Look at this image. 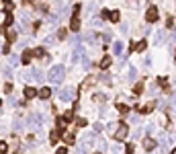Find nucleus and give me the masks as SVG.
Segmentation results:
<instances>
[{"mask_svg":"<svg viewBox=\"0 0 176 154\" xmlns=\"http://www.w3.org/2000/svg\"><path fill=\"white\" fill-rule=\"evenodd\" d=\"M31 58H33V51H25L23 58H21V62H23V64H29V62H31Z\"/></svg>","mask_w":176,"mask_h":154,"instance_id":"2eb2a0df","label":"nucleus"},{"mask_svg":"<svg viewBox=\"0 0 176 154\" xmlns=\"http://www.w3.org/2000/svg\"><path fill=\"white\" fill-rule=\"evenodd\" d=\"M33 54H35L37 58H41V60H45V62H47V54H45V49H43V48H37V49H33Z\"/></svg>","mask_w":176,"mask_h":154,"instance_id":"9d476101","label":"nucleus"},{"mask_svg":"<svg viewBox=\"0 0 176 154\" xmlns=\"http://www.w3.org/2000/svg\"><path fill=\"white\" fill-rule=\"evenodd\" d=\"M129 121H131V123H137L139 117H137V115H129Z\"/></svg>","mask_w":176,"mask_h":154,"instance_id":"58836bf2","label":"nucleus"},{"mask_svg":"<svg viewBox=\"0 0 176 154\" xmlns=\"http://www.w3.org/2000/svg\"><path fill=\"white\" fill-rule=\"evenodd\" d=\"M154 107H156V103H148V105H143V107H141L139 111H141V113H150Z\"/></svg>","mask_w":176,"mask_h":154,"instance_id":"6ab92c4d","label":"nucleus"},{"mask_svg":"<svg viewBox=\"0 0 176 154\" xmlns=\"http://www.w3.org/2000/svg\"><path fill=\"white\" fill-rule=\"evenodd\" d=\"M82 66H84V68H90V60H88V58H82Z\"/></svg>","mask_w":176,"mask_h":154,"instance_id":"72a5a7b5","label":"nucleus"},{"mask_svg":"<svg viewBox=\"0 0 176 154\" xmlns=\"http://www.w3.org/2000/svg\"><path fill=\"white\" fill-rule=\"evenodd\" d=\"M37 95H39V99H49V97H51V88H49V86H43Z\"/></svg>","mask_w":176,"mask_h":154,"instance_id":"1a4fd4ad","label":"nucleus"},{"mask_svg":"<svg viewBox=\"0 0 176 154\" xmlns=\"http://www.w3.org/2000/svg\"><path fill=\"white\" fill-rule=\"evenodd\" d=\"M129 78H131V80H135V78H137V70H135L133 66H131V70H129Z\"/></svg>","mask_w":176,"mask_h":154,"instance_id":"393cba45","label":"nucleus"},{"mask_svg":"<svg viewBox=\"0 0 176 154\" xmlns=\"http://www.w3.org/2000/svg\"><path fill=\"white\" fill-rule=\"evenodd\" d=\"M66 35H68V31H66V29H59V31H58V37H59V39H66Z\"/></svg>","mask_w":176,"mask_h":154,"instance_id":"bb28decb","label":"nucleus"},{"mask_svg":"<svg viewBox=\"0 0 176 154\" xmlns=\"http://www.w3.org/2000/svg\"><path fill=\"white\" fill-rule=\"evenodd\" d=\"M143 146H145V150H148V152H152L154 148H156V142H154V140H150V138H148V140L143 142Z\"/></svg>","mask_w":176,"mask_h":154,"instance_id":"f8f14e48","label":"nucleus"},{"mask_svg":"<svg viewBox=\"0 0 176 154\" xmlns=\"http://www.w3.org/2000/svg\"><path fill=\"white\" fill-rule=\"evenodd\" d=\"M14 64H19V56H10V66H14Z\"/></svg>","mask_w":176,"mask_h":154,"instance_id":"f704fd0d","label":"nucleus"},{"mask_svg":"<svg viewBox=\"0 0 176 154\" xmlns=\"http://www.w3.org/2000/svg\"><path fill=\"white\" fill-rule=\"evenodd\" d=\"M96 154H100V152H96Z\"/></svg>","mask_w":176,"mask_h":154,"instance_id":"49530a36","label":"nucleus"},{"mask_svg":"<svg viewBox=\"0 0 176 154\" xmlns=\"http://www.w3.org/2000/svg\"><path fill=\"white\" fill-rule=\"evenodd\" d=\"M64 117H66V121H72V119H74V113L68 111V113H64Z\"/></svg>","mask_w":176,"mask_h":154,"instance_id":"c85d7f7f","label":"nucleus"},{"mask_svg":"<svg viewBox=\"0 0 176 154\" xmlns=\"http://www.w3.org/2000/svg\"><path fill=\"white\" fill-rule=\"evenodd\" d=\"M109 66H111V58H109V56H105V58L100 60V68H103V70H106Z\"/></svg>","mask_w":176,"mask_h":154,"instance_id":"f3484780","label":"nucleus"},{"mask_svg":"<svg viewBox=\"0 0 176 154\" xmlns=\"http://www.w3.org/2000/svg\"><path fill=\"white\" fill-rule=\"evenodd\" d=\"M141 134H143V131H141V130H135V131H133V138H139Z\"/></svg>","mask_w":176,"mask_h":154,"instance_id":"a19ab883","label":"nucleus"},{"mask_svg":"<svg viewBox=\"0 0 176 154\" xmlns=\"http://www.w3.org/2000/svg\"><path fill=\"white\" fill-rule=\"evenodd\" d=\"M29 76H31L33 80H37V82H41V80H43V74H41V70H37V68H33Z\"/></svg>","mask_w":176,"mask_h":154,"instance_id":"6e6552de","label":"nucleus"},{"mask_svg":"<svg viewBox=\"0 0 176 154\" xmlns=\"http://www.w3.org/2000/svg\"><path fill=\"white\" fill-rule=\"evenodd\" d=\"M12 23V17L10 14H4V25H10Z\"/></svg>","mask_w":176,"mask_h":154,"instance_id":"2f4dec72","label":"nucleus"},{"mask_svg":"<svg viewBox=\"0 0 176 154\" xmlns=\"http://www.w3.org/2000/svg\"><path fill=\"white\" fill-rule=\"evenodd\" d=\"M0 48H2V43H0Z\"/></svg>","mask_w":176,"mask_h":154,"instance_id":"a18cd8bd","label":"nucleus"},{"mask_svg":"<svg viewBox=\"0 0 176 154\" xmlns=\"http://www.w3.org/2000/svg\"><path fill=\"white\" fill-rule=\"evenodd\" d=\"M25 2H27V4H31V2H33V0H25Z\"/></svg>","mask_w":176,"mask_h":154,"instance_id":"37998d69","label":"nucleus"},{"mask_svg":"<svg viewBox=\"0 0 176 154\" xmlns=\"http://www.w3.org/2000/svg\"><path fill=\"white\" fill-rule=\"evenodd\" d=\"M49 140H51V144H53V142H58V140H59V130L51 131V136H49Z\"/></svg>","mask_w":176,"mask_h":154,"instance_id":"aec40b11","label":"nucleus"},{"mask_svg":"<svg viewBox=\"0 0 176 154\" xmlns=\"http://www.w3.org/2000/svg\"><path fill=\"white\" fill-rule=\"evenodd\" d=\"M41 125H43V117H41L39 113H33V115L29 117V128L37 131L39 128H41Z\"/></svg>","mask_w":176,"mask_h":154,"instance_id":"20e7f679","label":"nucleus"},{"mask_svg":"<svg viewBox=\"0 0 176 154\" xmlns=\"http://www.w3.org/2000/svg\"><path fill=\"white\" fill-rule=\"evenodd\" d=\"M6 150H8V146L4 142H0V154H6Z\"/></svg>","mask_w":176,"mask_h":154,"instance_id":"cd10ccee","label":"nucleus"},{"mask_svg":"<svg viewBox=\"0 0 176 154\" xmlns=\"http://www.w3.org/2000/svg\"><path fill=\"white\" fill-rule=\"evenodd\" d=\"M35 95H37V93H35L33 86H27V88H25V97H27V99H33Z\"/></svg>","mask_w":176,"mask_h":154,"instance_id":"ddd939ff","label":"nucleus"},{"mask_svg":"<svg viewBox=\"0 0 176 154\" xmlns=\"http://www.w3.org/2000/svg\"><path fill=\"white\" fill-rule=\"evenodd\" d=\"M164 39H166V31H158V33H156V39H154V43H156V45H162Z\"/></svg>","mask_w":176,"mask_h":154,"instance_id":"0eeeda50","label":"nucleus"},{"mask_svg":"<svg viewBox=\"0 0 176 154\" xmlns=\"http://www.w3.org/2000/svg\"><path fill=\"white\" fill-rule=\"evenodd\" d=\"M64 142L68 144V146H70V144H74V142H76V138H74V134H64Z\"/></svg>","mask_w":176,"mask_h":154,"instance_id":"4468645a","label":"nucleus"},{"mask_svg":"<svg viewBox=\"0 0 176 154\" xmlns=\"http://www.w3.org/2000/svg\"><path fill=\"white\" fill-rule=\"evenodd\" d=\"M119 17H121V14H119L117 11H113V12H111V17H109V19H111L113 23H117V21H119Z\"/></svg>","mask_w":176,"mask_h":154,"instance_id":"4be33fe9","label":"nucleus"},{"mask_svg":"<svg viewBox=\"0 0 176 154\" xmlns=\"http://www.w3.org/2000/svg\"><path fill=\"white\" fill-rule=\"evenodd\" d=\"M6 37H8V41H16V31H8Z\"/></svg>","mask_w":176,"mask_h":154,"instance_id":"5701e85b","label":"nucleus"},{"mask_svg":"<svg viewBox=\"0 0 176 154\" xmlns=\"http://www.w3.org/2000/svg\"><path fill=\"white\" fill-rule=\"evenodd\" d=\"M66 123H68V121H66V117H61V119H59V123H58V125H59V130H64V128H66Z\"/></svg>","mask_w":176,"mask_h":154,"instance_id":"7c9ffc66","label":"nucleus"},{"mask_svg":"<svg viewBox=\"0 0 176 154\" xmlns=\"http://www.w3.org/2000/svg\"><path fill=\"white\" fill-rule=\"evenodd\" d=\"M100 82H105V84H111V76L103 72V74H100Z\"/></svg>","mask_w":176,"mask_h":154,"instance_id":"412c9836","label":"nucleus"},{"mask_svg":"<svg viewBox=\"0 0 176 154\" xmlns=\"http://www.w3.org/2000/svg\"><path fill=\"white\" fill-rule=\"evenodd\" d=\"M145 19H148V23H156L160 17H158V8L156 6H150L148 11H145Z\"/></svg>","mask_w":176,"mask_h":154,"instance_id":"423d86ee","label":"nucleus"},{"mask_svg":"<svg viewBox=\"0 0 176 154\" xmlns=\"http://www.w3.org/2000/svg\"><path fill=\"white\" fill-rule=\"evenodd\" d=\"M158 84H160V86H168V80H166V78H158Z\"/></svg>","mask_w":176,"mask_h":154,"instance_id":"c9c22d12","label":"nucleus"},{"mask_svg":"<svg viewBox=\"0 0 176 154\" xmlns=\"http://www.w3.org/2000/svg\"><path fill=\"white\" fill-rule=\"evenodd\" d=\"M23 128V121H21V117H16L14 119V130H21Z\"/></svg>","mask_w":176,"mask_h":154,"instance_id":"a878e982","label":"nucleus"},{"mask_svg":"<svg viewBox=\"0 0 176 154\" xmlns=\"http://www.w3.org/2000/svg\"><path fill=\"white\" fill-rule=\"evenodd\" d=\"M145 49H148V43L145 41H137L135 43V51H145Z\"/></svg>","mask_w":176,"mask_h":154,"instance_id":"dca6fc26","label":"nucleus"},{"mask_svg":"<svg viewBox=\"0 0 176 154\" xmlns=\"http://www.w3.org/2000/svg\"><path fill=\"white\" fill-rule=\"evenodd\" d=\"M55 154H68V148H59V150H58Z\"/></svg>","mask_w":176,"mask_h":154,"instance_id":"79ce46f5","label":"nucleus"},{"mask_svg":"<svg viewBox=\"0 0 176 154\" xmlns=\"http://www.w3.org/2000/svg\"><path fill=\"white\" fill-rule=\"evenodd\" d=\"M127 134H129V128H127L125 123H119V125H117V131H115V138H117V140H125V138H127Z\"/></svg>","mask_w":176,"mask_h":154,"instance_id":"39448f33","label":"nucleus"},{"mask_svg":"<svg viewBox=\"0 0 176 154\" xmlns=\"http://www.w3.org/2000/svg\"><path fill=\"white\" fill-rule=\"evenodd\" d=\"M133 150H135V148H133V144H129V146H125V154H133Z\"/></svg>","mask_w":176,"mask_h":154,"instance_id":"c756f323","label":"nucleus"},{"mask_svg":"<svg viewBox=\"0 0 176 154\" xmlns=\"http://www.w3.org/2000/svg\"><path fill=\"white\" fill-rule=\"evenodd\" d=\"M64 76H66V68H64V66H51V68H49V74H47V78H49L51 84L64 82Z\"/></svg>","mask_w":176,"mask_h":154,"instance_id":"f257e3e1","label":"nucleus"},{"mask_svg":"<svg viewBox=\"0 0 176 154\" xmlns=\"http://www.w3.org/2000/svg\"><path fill=\"white\" fill-rule=\"evenodd\" d=\"M172 154H176V148H174V150H172Z\"/></svg>","mask_w":176,"mask_h":154,"instance_id":"c03bdc74","label":"nucleus"},{"mask_svg":"<svg viewBox=\"0 0 176 154\" xmlns=\"http://www.w3.org/2000/svg\"><path fill=\"white\" fill-rule=\"evenodd\" d=\"M6 2H8V0H6Z\"/></svg>","mask_w":176,"mask_h":154,"instance_id":"de8ad7c7","label":"nucleus"},{"mask_svg":"<svg viewBox=\"0 0 176 154\" xmlns=\"http://www.w3.org/2000/svg\"><path fill=\"white\" fill-rule=\"evenodd\" d=\"M2 74H4L6 78H10V68H4V70H2Z\"/></svg>","mask_w":176,"mask_h":154,"instance_id":"ea45409f","label":"nucleus"},{"mask_svg":"<svg viewBox=\"0 0 176 154\" xmlns=\"http://www.w3.org/2000/svg\"><path fill=\"white\" fill-rule=\"evenodd\" d=\"M76 123H78V125H80V128H84V125H86V119H82V117H78V119H76Z\"/></svg>","mask_w":176,"mask_h":154,"instance_id":"473e14b6","label":"nucleus"},{"mask_svg":"<svg viewBox=\"0 0 176 154\" xmlns=\"http://www.w3.org/2000/svg\"><path fill=\"white\" fill-rule=\"evenodd\" d=\"M141 91H143V84H135V93H137V95H139V93H141Z\"/></svg>","mask_w":176,"mask_h":154,"instance_id":"e433bc0d","label":"nucleus"},{"mask_svg":"<svg viewBox=\"0 0 176 154\" xmlns=\"http://www.w3.org/2000/svg\"><path fill=\"white\" fill-rule=\"evenodd\" d=\"M70 29L72 31H78V29H80V19H78V17H74L70 21Z\"/></svg>","mask_w":176,"mask_h":154,"instance_id":"9b49d317","label":"nucleus"},{"mask_svg":"<svg viewBox=\"0 0 176 154\" xmlns=\"http://www.w3.org/2000/svg\"><path fill=\"white\" fill-rule=\"evenodd\" d=\"M94 82H96V78H86V86H92Z\"/></svg>","mask_w":176,"mask_h":154,"instance_id":"4c0bfd02","label":"nucleus"},{"mask_svg":"<svg viewBox=\"0 0 176 154\" xmlns=\"http://www.w3.org/2000/svg\"><path fill=\"white\" fill-rule=\"evenodd\" d=\"M76 99V91L74 88H61V93H59V101H64V103H72Z\"/></svg>","mask_w":176,"mask_h":154,"instance_id":"7ed1b4c3","label":"nucleus"},{"mask_svg":"<svg viewBox=\"0 0 176 154\" xmlns=\"http://www.w3.org/2000/svg\"><path fill=\"white\" fill-rule=\"evenodd\" d=\"M117 109H119V113H123V115H125V113H129V107H127V105H119Z\"/></svg>","mask_w":176,"mask_h":154,"instance_id":"b1692460","label":"nucleus"},{"mask_svg":"<svg viewBox=\"0 0 176 154\" xmlns=\"http://www.w3.org/2000/svg\"><path fill=\"white\" fill-rule=\"evenodd\" d=\"M92 140H94V134H86L84 140L78 144V150H76V152L78 154H90V144H92Z\"/></svg>","mask_w":176,"mask_h":154,"instance_id":"f03ea898","label":"nucleus"},{"mask_svg":"<svg viewBox=\"0 0 176 154\" xmlns=\"http://www.w3.org/2000/svg\"><path fill=\"white\" fill-rule=\"evenodd\" d=\"M113 51H115L117 56H121V54H123V43H121V41H117V43L113 45Z\"/></svg>","mask_w":176,"mask_h":154,"instance_id":"a211bd4d","label":"nucleus"}]
</instances>
